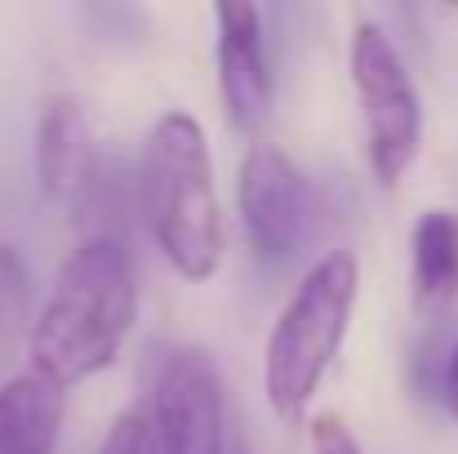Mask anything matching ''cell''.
<instances>
[{"instance_id": "obj_14", "label": "cell", "mask_w": 458, "mask_h": 454, "mask_svg": "<svg viewBox=\"0 0 458 454\" xmlns=\"http://www.w3.org/2000/svg\"><path fill=\"white\" fill-rule=\"evenodd\" d=\"M441 392H445V410L454 415V424H458V343L450 347V361L441 370Z\"/></svg>"}, {"instance_id": "obj_12", "label": "cell", "mask_w": 458, "mask_h": 454, "mask_svg": "<svg viewBox=\"0 0 458 454\" xmlns=\"http://www.w3.org/2000/svg\"><path fill=\"white\" fill-rule=\"evenodd\" d=\"M98 454H165V450L156 441L152 419L143 410H125V415H116V424L103 437V450Z\"/></svg>"}, {"instance_id": "obj_8", "label": "cell", "mask_w": 458, "mask_h": 454, "mask_svg": "<svg viewBox=\"0 0 458 454\" xmlns=\"http://www.w3.org/2000/svg\"><path fill=\"white\" fill-rule=\"evenodd\" d=\"M36 174L49 201L81 205L98 183V156L76 99H49L36 125Z\"/></svg>"}, {"instance_id": "obj_13", "label": "cell", "mask_w": 458, "mask_h": 454, "mask_svg": "<svg viewBox=\"0 0 458 454\" xmlns=\"http://www.w3.org/2000/svg\"><path fill=\"white\" fill-rule=\"evenodd\" d=\"M311 454H365L352 428L338 415H316L311 419Z\"/></svg>"}, {"instance_id": "obj_7", "label": "cell", "mask_w": 458, "mask_h": 454, "mask_svg": "<svg viewBox=\"0 0 458 454\" xmlns=\"http://www.w3.org/2000/svg\"><path fill=\"white\" fill-rule=\"evenodd\" d=\"M218 22V90L232 130L254 134L272 112V72L263 54V9L223 0L214 4Z\"/></svg>"}, {"instance_id": "obj_15", "label": "cell", "mask_w": 458, "mask_h": 454, "mask_svg": "<svg viewBox=\"0 0 458 454\" xmlns=\"http://www.w3.org/2000/svg\"><path fill=\"white\" fill-rule=\"evenodd\" d=\"M223 454H250V450H245V441H241V433H236V437L227 433V446H223Z\"/></svg>"}, {"instance_id": "obj_4", "label": "cell", "mask_w": 458, "mask_h": 454, "mask_svg": "<svg viewBox=\"0 0 458 454\" xmlns=\"http://www.w3.org/2000/svg\"><path fill=\"white\" fill-rule=\"evenodd\" d=\"M352 90L360 103L369 174L383 187H396L423 143V107L405 58L378 22H360L352 36Z\"/></svg>"}, {"instance_id": "obj_6", "label": "cell", "mask_w": 458, "mask_h": 454, "mask_svg": "<svg viewBox=\"0 0 458 454\" xmlns=\"http://www.w3.org/2000/svg\"><path fill=\"white\" fill-rule=\"evenodd\" d=\"M236 201L254 254L267 268L294 263L299 250L311 241V187L299 165L272 143L250 148V156L241 160Z\"/></svg>"}, {"instance_id": "obj_9", "label": "cell", "mask_w": 458, "mask_h": 454, "mask_svg": "<svg viewBox=\"0 0 458 454\" xmlns=\"http://www.w3.org/2000/svg\"><path fill=\"white\" fill-rule=\"evenodd\" d=\"M63 424V392L45 379L13 374L0 383V454H54Z\"/></svg>"}, {"instance_id": "obj_11", "label": "cell", "mask_w": 458, "mask_h": 454, "mask_svg": "<svg viewBox=\"0 0 458 454\" xmlns=\"http://www.w3.org/2000/svg\"><path fill=\"white\" fill-rule=\"evenodd\" d=\"M27 312H31V272L22 254L9 241H0V370L22 343Z\"/></svg>"}, {"instance_id": "obj_2", "label": "cell", "mask_w": 458, "mask_h": 454, "mask_svg": "<svg viewBox=\"0 0 458 454\" xmlns=\"http://www.w3.org/2000/svg\"><path fill=\"white\" fill-rule=\"evenodd\" d=\"M143 210L169 268L182 281H209L223 263L227 232L214 187L205 130L187 112H165L143 148Z\"/></svg>"}, {"instance_id": "obj_5", "label": "cell", "mask_w": 458, "mask_h": 454, "mask_svg": "<svg viewBox=\"0 0 458 454\" xmlns=\"http://www.w3.org/2000/svg\"><path fill=\"white\" fill-rule=\"evenodd\" d=\"M148 406H139L156 428L165 454H223L227 415L223 379L209 352L191 343H152L148 347Z\"/></svg>"}, {"instance_id": "obj_10", "label": "cell", "mask_w": 458, "mask_h": 454, "mask_svg": "<svg viewBox=\"0 0 458 454\" xmlns=\"http://www.w3.org/2000/svg\"><path fill=\"white\" fill-rule=\"evenodd\" d=\"M414 299L423 312H441L458 299V218L445 210H428L410 241Z\"/></svg>"}, {"instance_id": "obj_1", "label": "cell", "mask_w": 458, "mask_h": 454, "mask_svg": "<svg viewBox=\"0 0 458 454\" xmlns=\"http://www.w3.org/2000/svg\"><path fill=\"white\" fill-rule=\"evenodd\" d=\"M139 316V281L125 241L94 232L54 277V290L40 307L27 352L31 374L54 392L85 383L107 370Z\"/></svg>"}, {"instance_id": "obj_3", "label": "cell", "mask_w": 458, "mask_h": 454, "mask_svg": "<svg viewBox=\"0 0 458 454\" xmlns=\"http://www.w3.org/2000/svg\"><path fill=\"white\" fill-rule=\"evenodd\" d=\"M356 290H360L356 254L334 250L307 272L294 299L285 303L281 321L267 334V352H263V392L276 419L299 424L307 415L320 379L329 374L343 347Z\"/></svg>"}]
</instances>
